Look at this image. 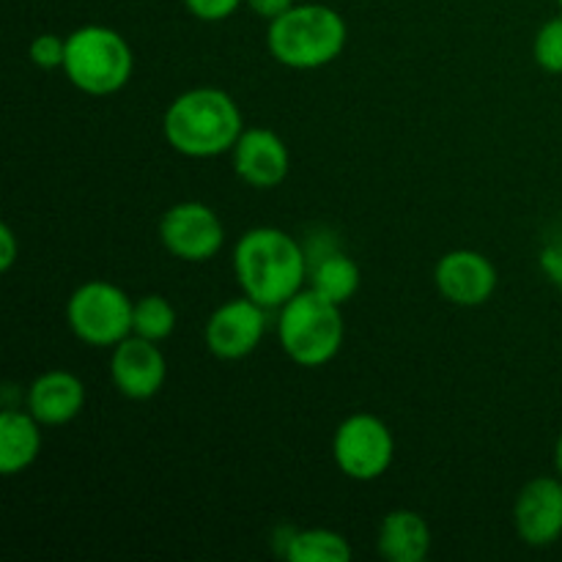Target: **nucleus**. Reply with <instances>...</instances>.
<instances>
[{
  "label": "nucleus",
  "instance_id": "nucleus-1",
  "mask_svg": "<svg viewBox=\"0 0 562 562\" xmlns=\"http://www.w3.org/2000/svg\"><path fill=\"white\" fill-rule=\"evenodd\" d=\"M234 278L241 294L267 311H278L300 294L311 274V256L305 247L278 225H256L234 245Z\"/></svg>",
  "mask_w": 562,
  "mask_h": 562
},
{
  "label": "nucleus",
  "instance_id": "nucleus-4",
  "mask_svg": "<svg viewBox=\"0 0 562 562\" xmlns=\"http://www.w3.org/2000/svg\"><path fill=\"white\" fill-rule=\"evenodd\" d=\"M344 338V305L324 300L307 285L278 307V344L294 366H329L338 357Z\"/></svg>",
  "mask_w": 562,
  "mask_h": 562
},
{
  "label": "nucleus",
  "instance_id": "nucleus-8",
  "mask_svg": "<svg viewBox=\"0 0 562 562\" xmlns=\"http://www.w3.org/2000/svg\"><path fill=\"white\" fill-rule=\"evenodd\" d=\"M159 241L179 261L206 263L223 250L225 225L209 203L181 201L165 209L159 220Z\"/></svg>",
  "mask_w": 562,
  "mask_h": 562
},
{
  "label": "nucleus",
  "instance_id": "nucleus-11",
  "mask_svg": "<svg viewBox=\"0 0 562 562\" xmlns=\"http://www.w3.org/2000/svg\"><path fill=\"white\" fill-rule=\"evenodd\" d=\"M514 527L521 543L547 549L562 538V477L538 475L521 486L514 503Z\"/></svg>",
  "mask_w": 562,
  "mask_h": 562
},
{
  "label": "nucleus",
  "instance_id": "nucleus-14",
  "mask_svg": "<svg viewBox=\"0 0 562 562\" xmlns=\"http://www.w3.org/2000/svg\"><path fill=\"white\" fill-rule=\"evenodd\" d=\"M88 401V390L82 379L71 371H44L31 382L25 393V409L47 426H66L82 415Z\"/></svg>",
  "mask_w": 562,
  "mask_h": 562
},
{
  "label": "nucleus",
  "instance_id": "nucleus-5",
  "mask_svg": "<svg viewBox=\"0 0 562 562\" xmlns=\"http://www.w3.org/2000/svg\"><path fill=\"white\" fill-rule=\"evenodd\" d=\"M64 75L88 97H113L135 75V53L115 27L80 25L66 36Z\"/></svg>",
  "mask_w": 562,
  "mask_h": 562
},
{
  "label": "nucleus",
  "instance_id": "nucleus-12",
  "mask_svg": "<svg viewBox=\"0 0 562 562\" xmlns=\"http://www.w3.org/2000/svg\"><path fill=\"white\" fill-rule=\"evenodd\" d=\"M168 379V360L154 340L130 335L110 349V382L124 398L151 401Z\"/></svg>",
  "mask_w": 562,
  "mask_h": 562
},
{
  "label": "nucleus",
  "instance_id": "nucleus-2",
  "mask_svg": "<svg viewBox=\"0 0 562 562\" xmlns=\"http://www.w3.org/2000/svg\"><path fill=\"white\" fill-rule=\"evenodd\" d=\"M245 115L228 91L198 86L170 99L162 115L165 143L187 159H214L234 151Z\"/></svg>",
  "mask_w": 562,
  "mask_h": 562
},
{
  "label": "nucleus",
  "instance_id": "nucleus-24",
  "mask_svg": "<svg viewBox=\"0 0 562 562\" xmlns=\"http://www.w3.org/2000/svg\"><path fill=\"white\" fill-rule=\"evenodd\" d=\"M294 3H296V0H245L247 9H250L252 14L261 16V20H267V22L278 20V16L285 14V11H289Z\"/></svg>",
  "mask_w": 562,
  "mask_h": 562
},
{
  "label": "nucleus",
  "instance_id": "nucleus-19",
  "mask_svg": "<svg viewBox=\"0 0 562 562\" xmlns=\"http://www.w3.org/2000/svg\"><path fill=\"white\" fill-rule=\"evenodd\" d=\"M176 324H179L176 307L162 294H146L135 300L132 335H140V338L154 340V344H162V340H168L176 333Z\"/></svg>",
  "mask_w": 562,
  "mask_h": 562
},
{
  "label": "nucleus",
  "instance_id": "nucleus-13",
  "mask_svg": "<svg viewBox=\"0 0 562 562\" xmlns=\"http://www.w3.org/2000/svg\"><path fill=\"white\" fill-rule=\"evenodd\" d=\"M231 159H234V173L252 190H274L289 179V143L267 126H245Z\"/></svg>",
  "mask_w": 562,
  "mask_h": 562
},
{
  "label": "nucleus",
  "instance_id": "nucleus-23",
  "mask_svg": "<svg viewBox=\"0 0 562 562\" xmlns=\"http://www.w3.org/2000/svg\"><path fill=\"white\" fill-rule=\"evenodd\" d=\"M16 252H20V241H16L14 228L9 223L0 225V272H9L16 261Z\"/></svg>",
  "mask_w": 562,
  "mask_h": 562
},
{
  "label": "nucleus",
  "instance_id": "nucleus-20",
  "mask_svg": "<svg viewBox=\"0 0 562 562\" xmlns=\"http://www.w3.org/2000/svg\"><path fill=\"white\" fill-rule=\"evenodd\" d=\"M532 58L547 75H562V14L543 22L532 42Z\"/></svg>",
  "mask_w": 562,
  "mask_h": 562
},
{
  "label": "nucleus",
  "instance_id": "nucleus-22",
  "mask_svg": "<svg viewBox=\"0 0 562 562\" xmlns=\"http://www.w3.org/2000/svg\"><path fill=\"white\" fill-rule=\"evenodd\" d=\"M187 11L201 22H223L245 5V0H184Z\"/></svg>",
  "mask_w": 562,
  "mask_h": 562
},
{
  "label": "nucleus",
  "instance_id": "nucleus-18",
  "mask_svg": "<svg viewBox=\"0 0 562 562\" xmlns=\"http://www.w3.org/2000/svg\"><path fill=\"white\" fill-rule=\"evenodd\" d=\"M283 554L289 562H346L351 560V543L338 530L307 527V530L291 532Z\"/></svg>",
  "mask_w": 562,
  "mask_h": 562
},
{
  "label": "nucleus",
  "instance_id": "nucleus-16",
  "mask_svg": "<svg viewBox=\"0 0 562 562\" xmlns=\"http://www.w3.org/2000/svg\"><path fill=\"white\" fill-rule=\"evenodd\" d=\"M42 423L27 409L5 406L0 412V472L14 477L36 464L42 453Z\"/></svg>",
  "mask_w": 562,
  "mask_h": 562
},
{
  "label": "nucleus",
  "instance_id": "nucleus-10",
  "mask_svg": "<svg viewBox=\"0 0 562 562\" xmlns=\"http://www.w3.org/2000/svg\"><path fill=\"white\" fill-rule=\"evenodd\" d=\"M499 283L497 267L481 250L459 247L445 252L434 267V285L445 302L456 307H481L494 296Z\"/></svg>",
  "mask_w": 562,
  "mask_h": 562
},
{
  "label": "nucleus",
  "instance_id": "nucleus-27",
  "mask_svg": "<svg viewBox=\"0 0 562 562\" xmlns=\"http://www.w3.org/2000/svg\"><path fill=\"white\" fill-rule=\"evenodd\" d=\"M558 5H560V9H562V0H558Z\"/></svg>",
  "mask_w": 562,
  "mask_h": 562
},
{
  "label": "nucleus",
  "instance_id": "nucleus-17",
  "mask_svg": "<svg viewBox=\"0 0 562 562\" xmlns=\"http://www.w3.org/2000/svg\"><path fill=\"white\" fill-rule=\"evenodd\" d=\"M362 283L360 267L351 256L340 250H327L311 261V274H307V289L322 294L324 300L335 305H346L357 296Z\"/></svg>",
  "mask_w": 562,
  "mask_h": 562
},
{
  "label": "nucleus",
  "instance_id": "nucleus-3",
  "mask_svg": "<svg viewBox=\"0 0 562 562\" xmlns=\"http://www.w3.org/2000/svg\"><path fill=\"white\" fill-rule=\"evenodd\" d=\"M349 42V25L324 3H294L269 22L267 49L280 66L294 71H316L335 64Z\"/></svg>",
  "mask_w": 562,
  "mask_h": 562
},
{
  "label": "nucleus",
  "instance_id": "nucleus-15",
  "mask_svg": "<svg viewBox=\"0 0 562 562\" xmlns=\"http://www.w3.org/2000/svg\"><path fill=\"white\" fill-rule=\"evenodd\" d=\"M376 552L387 562H423L431 552V527L412 508H395L379 525Z\"/></svg>",
  "mask_w": 562,
  "mask_h": 562
},
{
  "label": "nucleus",
  "instance_id": "nucleus-7",
  "mask_svg": "<svg viewBox=\"0 0 562 562\" xmlns=\"http://www.w3.org/2000/svg\"><path fill=\"white\" fill-rule=\"evenodd\" d=\"M333 461L349 481H379L395 461V437L382 417L355 412L333 434Z\"/></svg>",
  "mask_w": 562,
  "mask_h": 562
},
{
  "label": "nucleus",
  "instance_id": "nucleus-21",
  "mask_svg": "<svg viewBox=\"0 0 562 562\" xmlns=\"http://www.w3.org/2000/svg\"><path fill=\"white\" fill-rule=\"evenodd\" d=\"M31 64L36 69L53 71V69H64V58H66V38L58 36V33H42L31 42Z\"/></svg>",
  "mask_w": 562,
  "mask_h": 562
},
{
  "label": "nucleus",
  "instance_id": "nucleus-6",
  "mask_svg": "<svg viewBox=\"0 0 562 562\" xmlns=\"http://www.w3.org/2000/svg\"><path fill=\"white\" fill-rule=\"evenodd\" d=\"M135 300L110 280L80 283L66 300V327L91 349H113L132 335Z\"/></svg>",
  "mask_w": 562,
  "mask_h": 562
},
{
  "label": "nucleus",
  "instance_id": "nucleus-26",
  "mask_svg": "<svg viewBox=\"0 0 562 562\" xmlns=\"http://www.w3.org/2000/svg\"><path fill=\"white\" fill-rule=\"evenodd\" d=\"M554 470H558V475L562 477V431H560L558 442H554Z\"/></svg>",
  "mask_w": 562,
  "mask_h": 562
},
{
  "label": "nucleus",
  "instance_id": "nucleus-9",
  "mask_svg": "<svg viewBox=\"0 0 562 562\" xmlns=\"http://www.w3.org/2000/svg\"><path fill=\"white\" fill-rule=\"evenodd\" d=\"M263 335H267V307L245 294L214 307L203 329L209 355L223 362L250 357L261 346Z\"/></svg>",
  "mask_w": 562,
  "mask_h": 562
},
{
  "label": "nucleus",
  "instance_id": "nucleus-25",
  "mask_svg": "<svg viewBox=\"0 0 562 562\" xmlns=\"http://www.w3.org/2000/svg\"><path fill=\"white\" fill-rule=\"evenodd\" d=\"M541 269L554 285L562 289V245H549L547 250L541 252Z\"/></svg>",
  "mask_w": 562,
  "mask_h": 562
}]
</instances>
